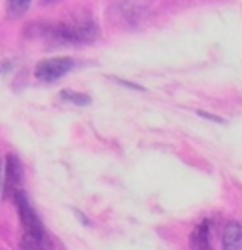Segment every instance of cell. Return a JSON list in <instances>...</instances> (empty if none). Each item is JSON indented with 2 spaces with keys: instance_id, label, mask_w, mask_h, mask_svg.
I'll return each instance as SVG.
<instances>
[{
  "instance_id": "obj_3",
  "label": "cell",
  "mask_w": 242,
  "mask_h": 250,
  "mask_svg": "<svg viewBox=\"0 0 242 250\" xmlns=\"http://www.w3.org/2000/svg\"><path fill=\"white\" fill-rule=\"evenodd\" d=\"M72 68H74V61L70 57H51L38 62L34 74L42 82H57L59 78L66 76Z\"/></svg>"
},
{
  "instance_id": "obj_6",
  "label": "cell",
  "mask_w": 242,
  "mask_h": 250,
  "mask_svg": "<svg viewBox=\"0 0 242 250\" xmlns=\"http://www.w3.org/2000/svg\"><path fill=\"white\" fill-rule=\"evenodd\" d=\"M223 250H242V226L239 222H229L222 237Z\"/></svg>"
},
{
  "instance_id": "obj_1",
  "label": "cell",
  "mask_w": 242,
  "mask_h": 250,
  "mask_svg": "<svg viewBox=\"0 0 242 250\" xmlns=\"http://www.w3.org/2000/svg\"><path fill=\"white\" fill-rule=\"evenodd\" d=\"M14 201L17 205L19 216H21V224L25 228V237H23V249L25 250H44L45 241V229L44 224L40 222L36 210L32 208L29 197L23 189H17L14 195Z\"/></svg>"
},
{
  "instance_id": "obj_9",
  "label": "cell",
  "mask_w": 242,
  "mask_h": 250,
  "mask_svg": "<svg viewBox=\"0 0 242 250\" xmlns=\"http://www.w3.org/2000/svg\"><path fill=\"white\" fill-rule=\"evenodd\" d=\"M199 116H202V118H206V120H212V122H216V124H223V120L222 118H218V116H214V114H206V112H199Z\"/></svg>"
},
{
  "instance_id": "obj_2",
  "label": "cell",
  "mask_w": 242,
  "mask_h": 250,
  "mask_svg": "<svg viewBox=\"0 0 242 250\" xmlns=\"http://www.w3.org/2000/svg\"><path fill=\"white\" fill-rule=\"evenodd\" d=\"M45 31L55 40L68 42V44H87V42H93L99 34L97 25L91 19H76V21L60 23L55 27H47Z\"/></svg>"
},
{
  "instance_id": "obj_8",
  "label": "cell",
  "mask_w": 242,
  "mask_h": 250,
  "mask_svg": "<svg viewBox=\"0 0 242 250\" xmlns=\"http://www.w3.org/2000/svg\"><path fill=\"white\" fill-rule=\"evenodd\" d=\"M60 97L64 99V101H70V103H74L78 106H87L91 103V99L87 95L83 93H76V91H70V89H62L60 91Z\"/></svg>"
},
{
  "instance_id": "obj_4",
  "label": "cell",
  "mask_w": 242,
  "mask_h": 250,
  "mask_svg": "<svg viewBox=\"0 0 242 250\" xmlns=\"http://www.w3.org/2000/svg\"><path fill=\"white\" fill-rule=\"evenodd\" d=\"M23 180V165L15 154H8L6 157V186H4V195L14 199L15 191L21 186Z\"/></svg>"
},
{
  "instance_id": "obj_5",
  "label": "cell",
  "mask_w": 242,
  "mask_h": 250,
  "mask_svg": "<svg viewBox=\"0 0 242 250\" xmlns=\"http://www.w3.org/2000/svg\"><path fill=\"white\" fill-rule=\"evenodd\" d=\"M191 250H210V222L204 220L189 235Z\"/></svg>"
},
{
  "instance_id": "obj_7",
  "label": "cell",
  "mask_w": 242,
  "mask_h": 250,
  "mask_svg": "<svg viewBox=\"0 0 242 250\" xmlns=\"http://www.w3.org/2000/svg\"><path fill=\"white\" fill-rule=\"evenodd\" d=\"M30 2H32V0H8L6 10H8V14L12 17H21L29 10Z\"/></svg>"
}]
</instances>
